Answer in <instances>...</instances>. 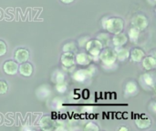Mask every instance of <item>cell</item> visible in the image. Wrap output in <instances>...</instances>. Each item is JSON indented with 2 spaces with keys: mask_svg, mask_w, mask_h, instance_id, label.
Listing matches in <instances>:
<instances>
[{
  "mask_svg": "<svg viewBox=\"0 0 156 131\" xmlns=\"http://www.w3.org/2000/svg\"><path fill=\"white\" fill-rule=\"evenodd\" d=\"M148 26H149L148 17L144 14H137L132 19V26L138 28L140 31L146 29Z\"/></svg>",
  "mask_w": 156,
  "mask_h": 131,
  "instance_id": "4",
  "label": "cell"
},
{
  "mask_svg": "<svg viewBox=\"0 0 156 131\" xmlns=\"http://www.w3.org/2000/svg\"><path fill=\"white\" fill-rule=\"evenodd\" d=\"M113 49L115 51L116 57L119 61H124L130 57V51L124 48L123 47H115V48Z\"/></svg>",
  "mask_w": 156,
  "mask_h": 131,
  "instance_id": "14",
  "label": "cell"
},
{
  "mask_svg": "<svg viewBox=\"0 0 156 131\" xmlns=\"http://www.w3.org/2000/svg\"><path fill=\"white\" fill-rule=\"evenodd\" d=\"M14 58L18 64L27 62L29 58L28 49H27L25 47H19V48L16 49L15 54H14Z\"/></svg>",
  "mask_w": 156,
  "mask_h": 131,
  "instance_id": "7",
  "label": "cell"
},
{
  "mask_svg": "<svg viewBox=\"0 0 156 131\" xmlns=\"http://www.w3.org/2000/svg\"><path fill=\"white\" fill-rule=\"evenodd\" d=\"M103 45L102 43L95 38V39H89L85 45V48H86V51L88 54H90L92 57V61L95 60H99V55L101 53V51L102 50L103 48Z\"/></svg>",
  "mask_w": 156,
  "mask_h": 131,
  "instance_id": "2",
  "label": "cell"
},
{
  "mask_svg": "<svg viewBox=\"0 0 156 131\" xmlns=\"http://www.w3.org/2000/svg\"><path fill=\"white\" fill-rule=\"evenodd\" d=\"M128 39L129 38L126 36V34L121 32V33L113 35V36L112 38V42L114 47H123L127 44Z\"/></svg>",
  "mask_w": 156,
  "mask_h": 131,
  "instance_id": "10",
  "label": "cell"
},
{
  "mask_svg": "<svg viewBox=\"0 0 156 131\" xmlns=\"http://www.w3.org/2000/svg\"><path fill=\"white\" fill-rule=\"evenodd\" d=\"M143 80L146 86L154 88V78L150 74L146 73V74L143 75Z\"/></svg>",
  "mask_w": 156,
  "mask_h": 131,
  "instance_id": "21",
  "label": "cell"
},
{
  "mask_svg": "<svg viewBox=\"0 0 156 131\" xmlns=\"http://www.w3.org/2000/svg\"><path fill=\"white\" fill-rule=\"evenodd\" d=\"M97 39H99L102 43L103 47H108L109 43L112 40L109 33H100V34H98L97 35Z\"/></svg>",
  "mask_w": 156,
  "mask_h": 131,
  "instance_id": "20",
  "label": "cell"
},
{
  "mask_svg": "<svg viewBox=\"0 0 156 131\" xmlns=\"http://www.w3.org/2000/svg\"><path fill=\"white\" fill-rule=\"evenodd\" d=\"M39 126L43 130H52L54 129L55 123L48 116H43L39 120Z\"/></svg>",
  "mask_w": 156,
  "mask_h": 131,
  "instance_id": "12",
  "label": "cell"
},
{
  "mask_svg": "<svg viewBox=\"0 0 156 131\" xmlns=\"http://www.w3.org/2000/svg\"><path fill=\"white\" fill-rule=\"evenodd\" d=\"M33 71H34V67H33V65L29 62H24V63H21L19 64L18 66V73L23 76V77H26V78H28L30 76H32L33 74Z\"/></svg>",
  "mask_w": 156,
  "mask_h": 131,
  "instance_id": "9",
  "label": "cell"
},
{
  "mask_svg": "<svg viewBox=\"0 0 156 131\" xmlns=\"http://www.w3.org/2000/svg\"><path fill=\"white\" fill-rule=\"evenodd\" d=\"M118 130L119 131H128L129 130V129H128V128H126V127H121V128H119V129H118Z\"/></svg>",
  "mask_w": 156,
  "mask_h": 131,
  "instance_id": "30",
  "label": "cell"
},
{
  "mask_svg": "<svg viewBox=\"0 0 156 131\" xmlns=\"http://www.w3.org/2000/svg\"><path fill=\"white\" fill-rule=\"evenodd\" d=\"M75 0H60V2H62L63 4H70L72 2H74Z\"/></svg>",
  "mask_w": 156,
  "mask_h": 131,
  "instance_id": "29",
  "label": "cell"
},
{
  "mask_svg": "<svg viewBox=\"0 0 156 131\" xmlns=\"http://www.w3.org/2000/svg\"><path fill=\"white\" fill-rule=\"evenodd\" d=\"M103 28L108 33L112 35L121 33L124 29V20L119 16H112L105 18L103 21Z\"/></svg>",
  "mask_w": 156,
  "mask_h": 131,
  "instance_id": "1",
  "label": "cell"
},
{
  "mask_svg": "<svg viewBox=\"0 0 156 131\" xmlns=\"http://www.w3.org/2000/svg\"><path fill=\"white\" fill-rule=\"evenodd\" d=\"M62 51L63 52H71V53H76L78 51V47L77 45L74 41H69L67 43L64 44L63 47H62Z\"/></svg>",
  "mask_w": 156,
  "mask_h": 131,
  "instance_id": "19",
  "label": "cell"
},
{
  "mask_svg": "<svg viewBox=\"0 0 156 131\" xmlns=\"http://www.w3.org/2000/svg\"><path fill=\"white\" fill-rule=\"evenodd\" d=\"M152 125V120L150 118H148L145 115H143L141 117H139L136 119V126L140 129H145L150 128Z\"/></svg>",
  "mask_w": 156,
  "mask_h": 131,
  "instance_id": "13",
  "label": "cell"
},
{
  "mask_svg": "<svg viewBox=\"0 0 156 131\" xmlns=\"http://www.w3.org/2000/svg\"><path fill=\"white\" fill-rule=\"evenodd\" d=\"M56 89L58 93H64L67 90V85L65 82L63 83H59L56 85Z\"/></svg>",
  "mask_w": 156,
  "mask_h": 131,
  "instance_id": "26",
  "label": "cell"
},
{
  "mask_svg": "<svg viewBox=\"0 0 156 131\" xmlns=\"http://www.w3.org/2000/svg\"><path fill=\"white\" fill-rule=\"evenodd\" d=\"M140 36V30L134 26H132L129 30H128V38H130V40L133 43H136L138 38Z\"/></svg>",
  "mask_w": 156,
  "mask_h": 131,
  "instance_id": "18",
  "label": "cell"
},
{
  "mask_svg": "<svg viewBox=\"0 0 156 131\" xmlns=\"http://www.w3.org/2000/svg\"><path fill=\"white\" fill-rule=\"evenodd\" d=\"M138 91V86L134 81H128L125 85V95L126 96H133Z\"/></svg>",
  "mask_w": 156,
  "mask_h": 131,
  "instance_id": "17",
  "label": "cell"
},
{
  "mask_svg": "<svg viewBox=\"0 0 156 131\" xmlns=\"http://www.w3.org/2000/svg\"><path fill=\"white\" fill-rule=\"evenodd\" d=\"M7 52V46H6V43L0 39V57H3L6 54Z\"/></svg>",
  "mask_w": 156,
  "mask_h": 131,
  "instance_id": "24",
  "label": "cell"
},
{
  "mask_svg": "<svg viewBox=\"0 0 156 131\" xmlns=\"http://www.w3.org/2000/svg\"><path fill=\"white\" fill-rule=\"evenodd\" d=\"M60 62L64 68L70 69L75 67V54L71 52H63L60 57Z\"/></svg>",
  "mask_w": 156,
  "mask_h": 131,
  "instance_id": "5",
  "label": "cell"
},
{
  "mask_svg": "<svg viewBox=\"0 0 156 131\" xmlns=\"http://www.w3.org/2000/svg\"><path fill=\"white\" fill-rule=\"evenodd\" d=\"M99 59L105 66H112L117 60L114 49L109 47H104L99 55Z\"/></svg>",
  "mask_w": 156,
  "mask_h": 131,
  "instance_id": "3",
  "label": "cell"
},
{
  "mask_svg": "<svg viewBox=\"0 0 156 131\" xmlns=\"http://www.w3.org/2000/svg\"><path fill=\"white\" fill-rule=\"evenodd\" d=\"M86 130H94V131H98L100 129H99V127L98 126H96L94 123H88L86 126H85V128H84Z\"/></svg>",
  "mask_w": 156,
  "mask_h": 131,
  "instance_id": "27",
  "label": "cell"
},
{
  "mask_svg": "<svg viewBox=\"0 0 156 131\" xmlns=\"http://www.w3.org/2000/svg\"><path fill=\"white\" fill-rule=\"evenodd\" d=\"M130 57L133 62H142L143 58L145 57L144 51L140 47H133L130 52Z\"/></svg>",
  "mask_w": 156,
  "mask_h": 131,
  "instance_id": "11",
  "label": "cell"
},
{
  "mask_svg": "<svg viewBox=\"0 0 156 131\" xmlns=\"http://www.w3.org/2000/svg\"><path fill=\"white\" fill-rule=\"evenodd\" d=\"M8 91V84L5 80L0 79V95H5Z\"/></svg>",
  "mask_w": 156,
  "mask_h": 131,
  "instance_id": "23",
  "label": "cell"
},
{
  "mask_svg": "<svg viewBox=\"0 0 156 131\" xmlns=\"http://www.w3.org/2000/svg\"><path fill=\"white\" fill-rule=\"evenodd\" d=\"M72 78L77 82H84L89 77H88L85 69H77V70L73 71Z\"/></svg>",
  "mask_w": 156,
  "mask_h": 131,
  "instance_id": "16",
  "label": "cell"
},
{
  "mask_svg": "<svg viewBox=\"0 0 156 131\" xmlns=\"http://www.w3.org/2000/svg\"><path fill=\"white\" fill-rule=\"evenodd\" d=\"M143 62V67L145 70L150 71L154 69L156 67V60L155 58L152 56H148V57H144L142 60Z\"/></svg>",
  "mask_w": 156,
  "mask_h": 131,
  "instance_id": "15",
  "label": "cell"
},
{
  "mask_svg": "<svg viewBox=\"0 0 156 131\" xmlns=\"http://www.w3.org/2000/svg\"><path fill=\"white\" fill-rule=\"evenodd\" d=\"M75 62L79 66H89L92 62V57L86 52H80L75 56Z\"/></svg>",
  "mask_w": 156,
  "mask_h": 131,
  "instance_id": "8",
  "label": "cell"
},
{
  "mask_svg": "<svg viewBox=\"0 0 156 131\" xmlns=\"http://www.w3.org/2000/svg\"><path fill=\"white\" fill-rule=\"evenodd\" d=\"M90 38L88 37V36H81L80 39H79V46L80 47H85V45H86V43H87V41L89 40Z\"/></svg>",
  "mask_w": 156,
  "mask_h": 131,
  "instance_id": "28",
  "label": "cell"
},
{
  "mask_svg": "<svg viewBox=\"0 0 156 131\" xmlns=\"http://www.w3.org/2000/svg\"><path fill=\"white\" fill-rule=\"evenodd\" d=\"M18 66L19 64L16 60H6L3 64V71L9 76H14L18 71Z\"/></svg>",
  "mask_w": 156,
  "mask_h": 131,
  "instance_id": "6",
  "label": "cell"
},
{
  "mask_svg": "<svg viewBox=\"0 0 156 131\" xmlns=\"http://www.w3.org/2000/svg\"><path fill=\"white\" fill-rule=\"evenodd\" d=\"M54 80H55L56 84H59V83L65 82V75L63 74V72L57 71V72L54 74ZM54 80H53V81H54Z\"/></svg>",
  "mask_w": 156,
  "mask_h": 131,
  "instance_id": "22",
  "label": "cell"
},
{
  "mask_svg": "<svg viewBox=\"0 0 156 131\" xmlns=\"http://www.w3.org/2000/svg\"><path fill=\"white\" fill-rule=\"evenodd\" d=\"M85 70H86V73H87L88 77H89V78H91V77L96 73V67L90 64V65L88 66V67L85 68Z\"/></svg>",
  "mask_w": 156,
  "mask_h": 131,
  "instance_id": "25",
  "label": "cell"
}]
</instances>
